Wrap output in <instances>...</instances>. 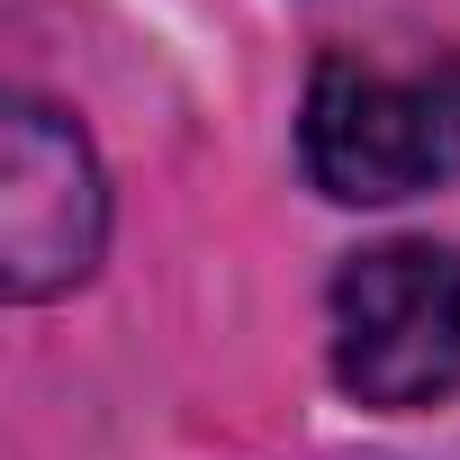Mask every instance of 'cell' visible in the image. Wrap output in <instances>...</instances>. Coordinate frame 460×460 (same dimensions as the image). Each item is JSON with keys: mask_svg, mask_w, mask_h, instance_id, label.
I'll list each match as a JSON object with an SVG mask.
<instances>
[{"mask_svg": "<svg viewBox=\"0 0 460 460\" xmlns=\"http://www.w3.org/2000/svg\"><path fill=\"white\" fill-rule=\"evenodd\" d=\"M298 154H307V181L352 208H388V199L451 181L460 172V64L397 82L361 55H325L307 82Z\"/></svg>", "mask_w": 460, "mask_h": 460, "instance_id": "6da1fadb", "label": "cell"}, {"mask_svg": "<svg viewBox=\"0 0 460 460\" xmlns=\"http://www.w3.org/2000/svg\"><path fill=\"white\" fill-rule=\"evenodd\" d=\"M334 379L388 415L460 388V253L451 244H370L334 271Z\"/></svg>", "mask_w": 460, "mask_h": 460, "instance_id": "7a4b0ae2", "label": "cell"}, {"mask_svg": "<svg viewBox=\"0 0 460 460\" xmlns=\"http://www.w3.org/2000/svg\"><path fill=\"white\" fill-rule=\"evenodd\" d=\"M109 235V190L73 118L19 100L0 118V289L10 298H55L91 280Z\"/></svg>", "mask_w": 460, "mask_h": 460, "instance_id": "3957f363", "label": "cell"}]
</instances>
